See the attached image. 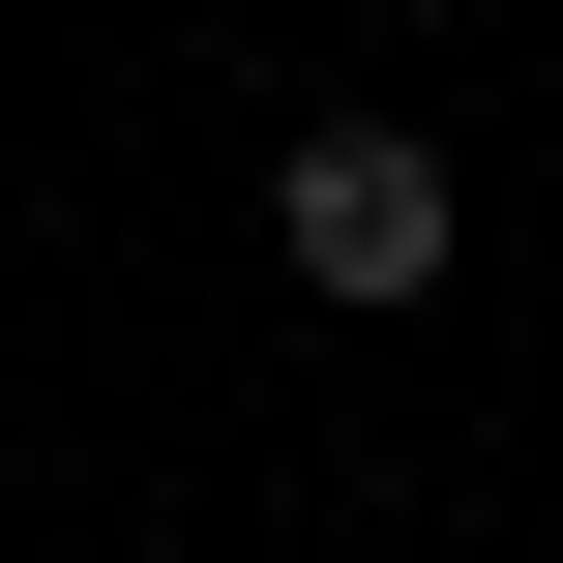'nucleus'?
Returning <instances> with one entry per match:
<instances>
[{"mask_svg":"<svg viewBox=\"0 0 563 563\" xmlns=\"http://www.w3.org/2000/svg\"><path fill=\"white\" fill-rule=\"evenodd\" d=\"M297 267H327V297H445V148H416V119H327V148H297Z\"/></svg>","mask_w":563,"mask_h":563,"instance_id":"f257e3e1","label":"nucleus"}]
</instances>
